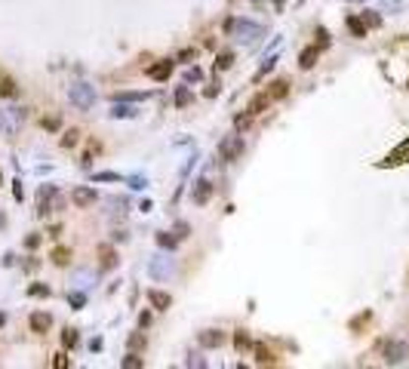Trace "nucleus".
<instances>
[{
    "mask_svg": "<svg viewBox=\"0 0 409 369\" xmlns=\"http://www.w3.org/2000/svg\"><path fill=\"white\" fill-rule=\"evenodd\" d=\"M68 99H71L80 111H89L92 102H96V92H92V86H86V83H74L71 89H68Z\"/></svg>",
    "mask_w": 409,
    "mask_h": 369,
    "instance_id": "nucleus-1",
    "label": "nucleus"
},
{
    "mask_svg": "<svg viewBox=\"0 0 409 369\" xmlns=\"http://www.w3.org/2000/svg\"><path fill=\"white\" fill-rule=\"evenodd\" d=\"M225 31L234 34L237 40H255V37H262V25H252V22H228Z\"/></svg>",
    "mask_w": 409,
    "mask_h": 369,
    "instance_id": "nucleus-2",
    "label": "nucleus"
},
{
    "mask_svg": "<svg viewBox=\"0 0 409 369\" xmlns=\"http://www.w3.org/2000/svg\"><path fill=\"white\" fill-rule=\"evenodd\" d=\"M218 154L221 160H237L243 154V135H228V138H221V145H218Z\"/></svg>",
    "mask_w": 409,
    "mask_h": 369,
    "instance_id": "nucleus-3",
    "label": "nucleus"
},
{
    "mask_svg": "<svg viewBox=\"0 0 409 369\" xmlns=\"http://www.w3.org/2000/svg\"><path fill=\"white\" fill-rule=\"evenodd\" d=\"M71 200H74V206H80V210H86V206H92V203H96V191H92V188H86V184H80V188H74V191H71Z\"/></svg>",
    "mask_w": 409,
    "mask_h": 369,
    "instance_id": "nucleus-4",
    "label": "nucleus"
},
{
    "mask_svg": "<svg viewBox=\"0 0 409 369\" xmlns=\"http://www.w3.org/2000/svg\"><path fill=\"white\" fill-rule=\"evenodd\" d=\"M403 357H406V344H400V342L384 344V363H400Z\"/></svg>",
    "mask_w": 409,
    "mask_h": 369,
    "instance_id": "nucleus-5",
    "label": "nucleus"
},
{
    "mask_svg": "<svg viewBox=\"0 0 409 369\" xmlns=\"http://www.w3.org/2000/svg\"><path fill=\"white\" fill-rule=\"evenodd\" d=\"M221 342H225V332H221V329H203L200 332V344H203V348H221Z\"/></svg>",
    "mask_w": 409,
    "mask_h": 369,
    "instance_id": "nucleus-6",
    "label": "nucleus"
},
{
    "mask_svg": "<svg viewBox=\"0 0 409 369\" xmlns=\"http://www.w3.org/2000/svg\"><path fill=\"white\" fill-rule=\"evenodd\" d=\"M191 197H194V203H197V206H203L209 197H213V184H209L206 179H200V182L194 184V194H191Z\"/></svg>",
    "mask_w": 409,
    "mask_h": 369,
    "instance_id": "nucleus-7",
    "label": "nucleus"
},
{
    "mask_svg": "<svg viewBox=\"0 0 409 369\" xmlns=\"http://www.w3.org/2000/svg\"><path fill=\"white\" fill-rule=\"evenodd\" d=\"M28 323H31V329H34V332H46V329L53 326V317L46 314V311H34Z\"/></svg>",
    "mask_w": 409,
    "mask_h": 369,
    "instance_id": "nucleus-8",
    "label": "nucleus"
},
{
    "mask_svg": "<svg viewBox=\"0 0 409 369\" xmlns=\"http://www.w3.org/2000/svg\"><path fill=\"white\" fill-rule=\"evenodd\" d=\"M148 302H151V308H157V311H166V308L172 305V298H169V292H160V290H148Z\"/></svg>",
    "mask_w": 409,
    "mask_h": 369,
    "instance_id": "nucleus-9",
    "label": "nucleus"
},
{
    "mask_svg": "<svg viewBox=\"0 0 409 369\" xmlns=\"http://www.w3.org/2000/svg\"><path fill=\"white\" fill-rule=\"evenodd\" d=\"M172 271V264H169V259H154V262H151V277H154V280H163V277H166Z\"/></svg>",
    "mask_w": 409,
    "mask_h": 369,
    "instance_id": "nucleus-10",
    "label": "nucleus"
},
{
    "mask_svg": "<svg viewBox=\"0 0 409 369\" xmlns=\"http://www.w3.org/2000/svg\"><path fill=\"white\" fill-rule=\"evenodd\" d=\"M169 74H172V62H157V65L148 68V77L151 80H166Z\"/></svg>",
    "mask_w": 409,
    "mask_h": 369,
    "instance_id": "nucleus-11",
    "label": "nucleus"
},
{
    "mask_svg": "<svg viewBox=\"0 0 409 369\" xmlns=\"http://www.w3.org/2000/svg\"><path fill=\"white\" fill-rule=\"evenodd\" d=\"M317 55H320V50H317V46H308V50H301V55H299V65L308 71V68H314V65H317Z\"/></svg>",
    "mask_w": 409,
    "mask_h": 369,
    "instance_id": "nucleus-12",
    "label": "nucleus"
},
{
    "mask_svg": "<svg viewBox=\"0 0 409 369\" xmlns=\"http://www.w3.org/2000/svg\"><path fill=\"white\" fill-rule=\"evenodd\" d=\"M268 105H271V96H268V92H262V96H255V99L249 102V108H246V111H249V117H252V114H262Z\"/></svg>",
    "mask_w": 409,
    "mask_h": 369,
    "instance_id": "nucleus-13",
    "label": "nucleus"
},
{
    "mask_svg": "<svg viewBox=\"0 0 409 369\" xmlns=\"http://www.w3.org/2000/svg\"><path fill=\"white\" fill-rule=\"evenodd\" d=\"M348 31L354 34V37H366V22L357 19V16H348Z\"/></svg>",
    "mask_w": 409,
    "mask_h": 369,
    "instance_id": "nucleus-14",
    "label": "nucleus"
},
{
    "mask_svg": "<svg viewBox=\"0 0 409 369\" xmlns=\"http://www.w3.org/2000/svg\"><path fill=\"white\" fill-rule=\"evenodd\" d=\"M286 92H289V83H286V80H277V83H271L268 96H271V102H274V99H283Z\"/></svg>",
    "mask_w": 409,
    "mask_h": 369,
    "instance_id": "nucleus-15",
    "label": "nucleus"
},
{
    "mask_svg": "<svg viewBox=\"0 0 409 369\" xmlns=\"http://www.w3.org/2000/svg\"><path fill=\"white\" fill-rule=\"evenodd\" d=\"M123 369H142L145 366V360L142 357H136V351H130V357H123V363H120Z\"/></svg>",
    "mask_w": 409,
    "mask_h": 369,
    "instance_id": "nucleus-16",
    "label": "nucleus"
},
{
    "mask_svg": "<svg viewBox=\"0 0 409 369\" xmlns=\"http://www.w3.org/2000/svg\"><path fill=\"white\" fill-rule=\"evenodd\" d=\"M68 259H71V249H65V246H55L53 249V262L55 264H68Z\"/></svg>",
    "mask_w": 409,
    "mask_h": 369,
    "instance_id": "nucleus-17",
    "label": "nucleus"
},
{
    "mask_svg": "<svg viewBox=\"0 0 409 369\" xmlns=\"http://www.w3.org/2000/svg\"><path fill=\"white\" fill-rule=\"evenodd\" d=\"M255 360L259 363H274V354L265 348V344H255Z\"/></svg>",
    "mask_w": 409,
    "mask_h": 369,
    "instance_id": "nucleus-18",
    "label": "nucleus"
},
{
    "mask_svg": "<svg viewBox=\"0 0 409 369\" xmlns=\"http://www.w3.org/2000/svg\"><path fill=\"white\" fill-rule=\"evenodd\" d=\"M16 83H13V80H0V96H3V99H13L16 96Z\"/></svg>",
    "mask_w": 409,
    "mask_h": 369,
    "instance_id": "nucleus-19",
    "label": "nucleus"
},
{
    "mask_svg": "<svg viewBox=\"0 0 409 369\" xmlns=\"http://www.w3.org/2000/svg\"><path fill=\"white\" fill-rule=\"evenodd\" d=\"M188 102H191V89H188V86H179V92H175V105L185 108Z\"/></svg>",
    "mask_w": 409,
    "mask_h": 369,
    "instance_id": "nucleus-20",
    "label": "nucleus"
},
{
    "mask_svg": "<svg viewBox=\"0 0 409 369\" xmlns=\"http://www.w3.org/2000/svg\"><path fill=\"white\" fill-rule=\"evenodd\" d=\"M234 65V53H218V59H216V68L218 71H225V68Z\"/></svg>",
    "mask_w": 409,
    "mask_h": 369,
    "instance_id": "nucleus-21",
    "label": "nucleus"
},
{
    "mask_svg": "<svg viewBox=\"0 0 409 369\" xmlns=\"http://www.w3.org/2000/svg\"><path fill=\"white\" fill-rule=\"evenodd\" d=\"M126 344H130V351H142V348H145V336H142V332H133Z\"/></svg>",
    "mask_w": 409,
    "mask_h": 369,
    "instance_id": "nucleus-22",
    "label": "nucleus"
},
{
    "mask_svg": "<svg viewBox=\"0 0 409 369\" xmlns=\"http://www.w3.org/2000/svg\"><path fill=\"white\" fill-rule=\"evenodd\" d=\"M234 348H237V351H246L249 348V336H246V332H237V336H234Z\"/></svg>",
    "mask_w": 409,
    "mask_h": 369,
    "instance_id": "nucleus-23",
    "label": "nucleus"
},
{
    "mask_svg": "<svg viewBox=\"0 0 409 369\" xmlns=\"http://www.w3.org/2000/svg\"><path fill=\"white\" fill-rule=\"evenodd\" d=\"M77 142H80V132H77V130H68V132L62 135V145H65V148H74Z\"/></svg>",
    "mask_w": 409,
    "mask_h": 369,
    "instance_id": "nucleus-24",
    "label": "nucleus"
},
{
    "mask_svg": "<svg viewBox=\"0 0 409 369\" xmlns=\"http://www.w3.org/2000/svg\"><path fill=\"white\" fill-rule=\"evenodd\" d=\"M114 117H133V114H136V108H130V105H114Z\"/></svg>",
    "mask_w": 409,
    "mask_h": 369,
    "instance_id": "nucleus-25",
    "label": "nucleus"
},
{
    "mask_svg": "<svg viewBox=\"0 0 409 369\" xmlns=\"http://www.w3.org/2000/svg\"><path fill=\"white\" fill-rule=\"evenodd\" d=\"M157 243H160V246H169V249H175V243H179V237H169V234H157Z\"/></svg>",
    "mask_w": 409,
    "mask_h": 369,
    "instance_id": "nucleus-26",
    "label": "nucleus"
},
{
    "mask_svg": "<svg viewBox=\"0 0 409 369\" xmlns=\"http://www.w3.org/2000/svg\"><path fill=\"white\" fill-rule=\"evenodd\" d=\"M363 22H366L369 28H379V25H382V16H376V13H363Z\"/></svg>",
    "mask_w": 409,
    "mask_h": 369,
    "instance_id": "nucleus-27",
    "label": "nucleus"
},
{
    "mask_svg": "<svg viewBox=\"0 0 409 369\" xmlns=\"http://www.w3.org/2000/svg\"><path fill=\"white\" fill-rule=\"evenodd\" d=\"M28 295H50V286H43V283H34L31 290H28Z\"/></svg>",
    "mask_w": 409,
    "mask_h": 369,
    "instance_id": "nucleus-28",
    "label": "nucleus"
},
{
    "mask_svg": "<svg viewBox=\"0 0 409 369\" xmlns=\"http://www.w3.org/2000/svg\"><path fill=\"white\" fill-rule=\"evenodd\" d=\"M62 342L68 344V348H71V344H77V332H74V329H65V332H62Z\"/></svg>",
    "mask_w": 409,
    "mask_h": 369,
    "instance_id": "nucleus-29",
    "label": "nucleus"
},
{
    "mask_svg": "<svg viewBox=\"0 0 409 369\" xmlns=\"http://www.w3.org/2000/svg\"><path fill=\"white\" fill-rule=\"evenodd\" d=\"M96 182H120V176H117V172H99Z\"/></svg>",
    "mask_w": 409,
    "mask_h": 369,
    "instance_id": "nucleus-30",
    "label": "nucleus"
},
{
    "mask_svg": "<svg viewBox=\"0 0 409 369\" xmlns=\"http://www.w3.org/2000/svg\"><path fill=\"white\" fill-rule=\"evenodd\" d=\"M102 256H105V262H102V268H111V264H114V252H111L108 246H105V249H102Z\"/></svg>",
    "mask_w": 409,
    "mask_h": 369,
    "instance_id": "nucleus-31",
    "label": "nucleus"
},
{
    "mask_svg": "<svg viewBox=\"0 0 409 369\" xmlns=\"http://www.w3.org/2000/svg\"><path fill=\"white\" fill-rule=\"evenodd\" d=\"M13 184H16V188H13V197H16V200H22V197H25V188H22V179H16Z\"/></svg>",
    "mask_w": 409,
    "mask_h": 369,
    "instance_id": "nucleus-32",
    "label": "nucleus"
},
{
    "mask_svg": "<svg viewBox=\"0 0 409 369\" xmlns=\"http://www.w3.org/2000/svg\"><path fill=\"white\" fill-rule=\"evenodd\" d=\"M53 366H55V369H65V366H68V357H65V354H55Z\"/></svg>",
    "mask_w": 409,
    "mask_h": 369,
    "instance_id": "nucleus-33",
    "label": "nucleus"
},
{
    "mask_svg": "<svg viewBox=\"0 0 409 369\" xmlns=\"http://www.w3.org/2000/svg\"><path fill=\"white\" fill-rule=\"evenodd\" d=\"M25 246H28V249H34V246H40V234H31V237L25 240Z\"/></svg>",
    "mask_w": 409,
    "mask_h": 369,
    "instance_id": "nucleus-34",
    "label": "nucleus"
},
{
    "mask_svg": "<svg viewBox=\"0 0 409 369\" xmlns=\"http://www.w3.org/2000/svg\"><path fill=\"white\" fill-rule=\"evenodd\" d=\"M175 237H188V225H185V222L175 225Z\"/></svg>",
    "mask_w": 409,
    "mask_h": 369,
    "instance_id": "nucleus-35",
    "label": "nucleus"
},
{
    "mask_svg": "<svg viewBox=\"0 0 409 369\" xmlns=\"http://www.w3.org/2000/svg\"><path fill=\"white\" fill-rule=\"evenodd\" d=\"M43 126H46V130H58V120H55V117H50V120L43 117Z\"/></svg>",
    "mask_w": 409,
    "mask_h": 369,
    "instance_id": "nucleus-36",
    "label": "nucleus"
},
{
    "mask_svg": "<svg viewBox=\"0 0 409 369\" xmlns=\"http://www.w3.org/2000/svg\"><path fill=\"white\" fill-rule=\"evenodd\" d=\"M317 37H320V46H326V43H329V34H326V31H323V28H320V31H317Z\"/></svg>",
    "mask_w": 409,
    "mask_h": 369,
    "instance_id": "nucleus-37",
    "label": "nucleus"
},
{
    "mask_svg": "<svg viewBox=\"0 0 409 369\" xmlns=\"http://www.w3.org/2000/svg\"><path fill=\"white\" fill-rule=\"evenodd\" d=\"M3 323H6V317H3V314H0V326H3Z\"/></svg>",
    "mask_w": 409,
    "mask_h": 369,
    "instance_id": "nucleus-38",
    "label": "nucleus"
},
{
    "mask_svg": "<svg viewBox=\"0 0 409 369\" xmlns=\"http://www.w3.org/2000/svg\"><path fill=\"white\" fill-rule=\"evenodd\" d=\"M0 182H3V176H0Z\"/></svg>",
    "mask_w": 409,
    "mask_h": 369,
    "instance_id": "nucleus-39",
    "label": "nucleus"
}]
</instances>
